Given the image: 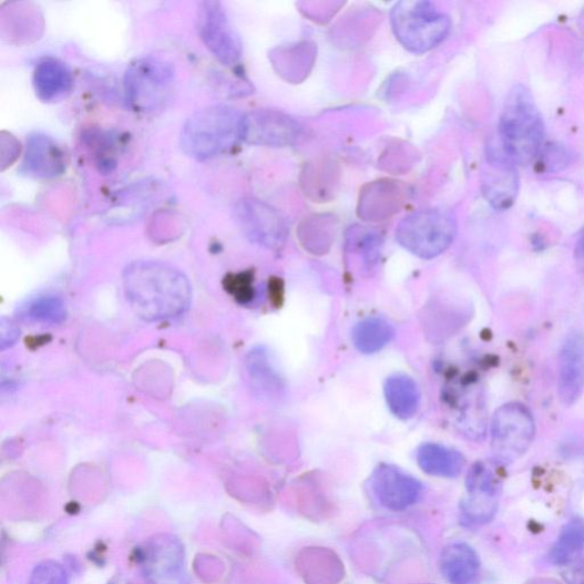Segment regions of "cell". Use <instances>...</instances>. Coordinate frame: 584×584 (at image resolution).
Here are the masks:
<instances>
[{"instance_id": "obj_15", "label": "cell", "mask_w": 584, "mask_h": 584, "mask_svg": "<svg viewBox=\"0 0 584 584\" xmlns=\"http://www.w3.org/2000/svg\"><path fill=\"white\" fill-rule=\"evenodd\" d=\"M21 171L32 178H54L64 171L63 153L51 137L39 134L30 136Z\"/></svg>"}, {"instance_id": "obj_1", "label": "cell", "mask_w": 584, "mask_h": 584, "mask_svg": "<svg viewBox=\"0 0 584 584\" xmlns=\"http://www.w3.org/2000/svg\"><path fill=\"white\" fill-rule=\"evenodd\" d=\"M124 285L136 315L147 321L177 317L191 301V287L182 271L161 262L131 264Z\"/></svg>"}, {"instance_id": "obj_5", "label": "cell", "mask_w": 584, "mask_h": 584, "mask_svg": "<svg viewBox=\"0 0 584 584\" xmlns=\"http://www.w3.org/2000/svg\"><path fill=\"white\" fill-rule=\"evenodd\" d=\"M392 27L406 49L423 53L444 41L451 21L430 2H401L392 11Z\"/></svg>"}, {"instance_id": "obj_18", "label": "cell", "mask_w": 584, "mask_h": 584, "mask_svg": "<svg viewBox=\"0 0 584 584\" xmlns=\"http://www.w3.org/2000/svg\"><path fill=\"white\" fill-rule=\"evenodd\" d=\"M417 462L427 475L455 479L462 473L465 459L459 451L445 445L426 443L417 451Z\"/></svg>"}, {"instance_id": "obj_7", "label": "cell", "mask_w": 584, "mask_h": 584, "mask_svg": "<svg viewBox=\"0 0 584 584\" xmlns=\"http://www.w3.org/2000/svg\"><path fill=\"white\" fill-rule=\"evenodd\" d=\"M535 421L531 411L521 403L500 407L492 419L491 449L494 461L511 464L521 459L535 438Z\"/></svg>"}, {"instance_id": "obj_13", "label": "cell", "mask_w": 584, "mask_h": 584, "mask_svg": "<svg viewBox=\"0 0 584 584\" xmlns=\"http://www.w3.org/2000/svg\"><path fill=\"white\" fill-rule=\"evenodd\" d=\"M520 191L518 166L502 150L490 155L489 171L484 180L488 202L498 211H509L516 202Z\"/></svg>"}, {"instance_id": "obj_3", "label": "cell", "mask_w": 584, "mask_h": 584, "mask_svg": "<svg viewBox=\"0 0 584 584\" xmlns=\"http://www.w3.org/2000/svg\"><path fill=\"white\" fill-rule=\"evenodd\" d=\"M244 114L227 105H213L192 114L183 126L181 146L187 157L209 161L243 141Z\"/></svg>"}, {"instance_id": "obj_14", "label": "cell", "mask_w": 584, "mask_h": 584, "mask_svg": "<svg viewBox=\"0 0 584 584\" xmlns=\"http://www.w3.org/2000/svg\"><path fill=\"white\" fill-rule=\"evenodd\" d=\"M235 215L246 235L259 244L278 245L285 238L286 226L279 213L259 202H239Z\"/></svg>"}, {"instance_id": "obj_22", "label": "cell", "mask_w": 584, "mask_h": 584, "mask_svg": "<svg viewBox=\"0 0 584 584\" xmlns=\"http://www.w3.org/2000/svg\"><path fill=\"white\" fill-rule=\"evenodd\" d=\"M536 171L541 173H557L571 163V154L560 143H549L541 146L536 155Z\"/></svg>"}, {"instance_id": "obj_4", "label": "cell", "mask_w": 584, "mask_h": 584, "mask_svg": "<svg viewBox=\"0 0 584 584\" xmlns=\"http://www.w3.org/2000/svg\"><path fill=\"white\" fill-rule=\"evenodd\" d=\"M175 84L176 75L171 63L157 58H143L126 71V100L137 112L154 113L171 102Z\"/></svg>"}, {"instance_id": "obj_23", "label": "cell", "mask_w": 584, "mask_h": 584, "mask_svg": "<svg viewBox=\"0 0 584 584\" xmlns=\"http://www.w3.org/2000/svg\"><path fill=\"white\" fill-rule=\"evenodd\" d=\"M29 584H68V576L59 563L48 561L33 570Z\"/></svg>"}, {"instance_id": "obj_25", "label": "cell", "mask_w": 584, "mask_h": 584, "mask_svg": "<svg viewBox=\"0 0 584 584\" xmlns=\"http://www.w3.org/2000/svg\"><path fill=\"white\" fill-rule=\"evenodd\" d=\"M565 580L567 584H584V555L566 566Z\"/></svg>"}, {"instance_id": "obj_9", "label": "cell", "mask_w": 584, "mask_h": 584, "mask_svg": "<svg viewBox=\"0 0 584 584\" xmlns=\"http://www.w3.org/2000/svg\"><path fill=\"white\" fill-rule=\"evenodd\" d=\"M198 20L202 41L209 52L224 65H236L243 57V43L223 4L203 2Z\"/></svg>"}, {"instance_id": "obj_8", "label": "cell", "mask_w": 584, "mask_h": 584, "mask_svg": "<svg viewBox=\"0 0 584 584\" xmlns=\"http://www.w3.org/2000/svg\"><path fill=\"white\" fill-rule=\"evenodd\" d=\"M501 479L495 465L479 461L465 479L467 495L461 501V519L469 525H481L490 522L498 509Z\"/></svg>"}, {"instance_id": "obj_26", "label": "cell", "mask_w": 584, "mask_h": 584, "mask_svg": "<svg viewBox=\"0 0 584 584\" xmlns=\"http://www.w3.org/2000/svg\"><path fill=\"white\" fill-rule=\"evenodd\" d=\"M574 260L578 271L584 275V228L576 242L574 249Z\"/></svg>"}, {"instance_id": "obj_11", "label": "cell", "mask_w": 584, "mask_h": 584, "mask_svg": "<svg viewBox=\"0 0 584 584\" xmlns=\"http://www.w3.org/2000/svg\"><path fill=\"white\" fill-rule=\"evenodd\" d=\"M299 134L298 123L281 112L257 110L244 114L242 137L249 144L283 146Z\"/></svg>"}, {"instance_id": "obj_21", "label": "cell", "mask_w": 584, "mask_h": 584, "mask_svg": "<svg viewBox=\"0 0 584 584\" xmlns=\"http://www.w3.org/2000/svg\"><path fill=\"white\" fill-rule=\"evenodd\" d=\"M584 549V522L573 520L561 532L556 540L550 560L554 565L568 566L575 562Z\"/></svg>"}, {"instance_id": "obj_6", "label": "cell", "mask_w": 584, "mask_h": 584, "mask_svg": "<svg viewBox=\"0 0 584 584\" xmlns=\"http://www.w3.org/2000/svg\"><path fill=\"white\" fill-rule=\"evenodd\" d=\"M457 235V222L445 211H423L406 217L397 229V239L413 255L431 259L444 253Z\"/></svg>"}, {"instance_id": "obj_17", "label": "cell", "mask_w": 584, "mask_h": 584, "mask_svg": "<svg viewBox=\"0 0 584 584\" xmlns=\"http://www.w3.org/2000/svg\"><path fill=\"white\" fill-rule=\"evenodd\" d=\"M32 82L37 98L49 103L59 101L70 93L73 78L63 62L45 59L35 66Z\"/></svg>"}, {"instance_id": "obj_16", "label": "cell", "mask_w": 584, "mask_h": 584, "mask_svg": "<svg viewBox=\"0 0 584 584\" xmlns=\"http://www.w3.org/2000/svg\"><path fill=\"white\" fill-rule=\"evenodd\" d=\"M439 566L449 584H475L481 572V560L469 543L453 542L442 551Z\"/></svg>"}, {"instance_id": "obj_19", "label": "cell", "mask_w": 584, "mask_h": 584, "mask_svg": "<svg viewBox=\"0 0 584 584\" xmlns=\"http://www.w3.org/2000/svg\"><path fill=\"white\" fill-rule=\"evenodd\" d=\"M385 398L389 410L399 419L409 420L419 410L418 385L407 375H395L386 380Z\"/></svg>"}, {"instance_id": "obj_20", "label": "cell", "mask_w": 584, "mask_h": 584, "mask_svg": "<svg viewBox=\"0 0 584 584\" xmlns=\"http://www.w3.org/2000/svg\"><path fill=\"white\" fill-rule=\"evenodd\" d=\"M396 330L391 324L381 318H369L361 321L354 330V342L365 355H373L393 339Z\"/></svg>"}, {"instance_id": "obj_10", "label": "cell", "mask_w": 584, "mask_h": 584, "mask_svg": "<svg viewBox=\"0 0 584 584\" xmlns=\"http://www.w3.org/2000/svg\"><path fill=\"white\" fill-rule=\"evenodd\" d=\"M370 490L382 509L401 513L420 500L423 486L400 467L380 463L370 477Z\"/></svg>"}, {"instance_id": "obj_24", "label": "cell", "mask_w": 584, "mask_h": 584, "mask_svg": "<svg viewBox=\"0 0 584 584\" xmlns=\"http://www.w3.org/2000/svg\"><path fill=\"white\" fill-rule=\"evenodd\" d=\"M225 287L240 303H247L253 298L252 277L248 274L228 277Z\"/></svg>"}, {"instance_id": "obj_2", "label": "cell", "mask_w": 584, "mask_h": 584, "mask_svg": "<svg viewBox=\"0 0 584 584\" xmlns=\"http://www.w3.org/2000/svg\"><path fill=\"white\" fill-rule=\"evenodd\" d=\"M502 150L516 166L535 161L543 145L544 125L531 92L516 85L505 99L500 116Z\"/></svg>"}, {"instance_id": "obj_12", "label": "cell", "mask_w": 584, "mask_h": 584, "mask_svg": "<svg viewBox=\"0 0 584 584\" xmlns=\"http://www.w3.org/2000/svg\"><path fill=\"white\" fill-rule=\"evenodd\" d=\"M584 392V331H571L559 361V396L565 407L575 404Z\"/></svg>"}]
</instances>
